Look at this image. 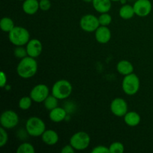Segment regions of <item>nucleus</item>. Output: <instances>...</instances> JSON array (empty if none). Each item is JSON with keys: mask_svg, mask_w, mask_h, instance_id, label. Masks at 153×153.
Returning <instances> with one entry per match:
<instances>
[{"mask_svg": "<svg viewBox=\"0 0 153 153\" xmlns=\"http://www.w3.org/2000/svg\"><path fill=\"white\" fill-rule=\"evenodd\" d=\"M0 123H1V127L6 128V129H10L18 125L19 116L14 111H4L1 115Z\"/></svg>", "mask_w": 153, "mask_h": 153, "instance_id": "8", "label": "nucleus"}, {"mask_svg": "<svg viewBox=\"0 0 153 153\" xmlns=\"http://www.w3.org/2000/svg\"><path fill=\"white\" fill-rule=\"evenodd\" d=\"M58 99H57L56 97H54L53 95H49L47 98L45 100V101L43 102L44 103V107L46 108V110L51 111L52 109H54L55 108L58 107Z\"/></svg>", "mask_w": 153, "mask_h": 153, "instance_id": "22", "label": "nucleus"}, {"mask_svg": "<svg viewBox=\"0 0 153 153\" xmlns=\"http://www.w3.org/2000/svg\"><path fill=\"white\" fill-rule=\"evenodd\" d=\"M25 131L31 137H40L46 131V124L38 117H31L26 121Z\"/></svg>", "mask_w": 153, "mask_h": 153, "instance_id": "4", "label": "nucleus"}, {"mask_svg": "<svg viewBox=\"0 0 153 153\" xmlns=\"http://www.w3.org/2000/svg\"><path fill=\"white\" fill-rule=\"evenodd\" d=\"M37 69L38 66L35 58L28 55L22 59H20V61L16 67V73L19 77L28 79L35 76Z\"/></svg>", "mask_w": 153, "mask_h": 153, "instance_id": "1", "label": "nucleus"}, {"mask_svg": "<svg viewBox=\"0 0 153 153\" xmlns=\"http://www.w3.org/2000/svg\"><path fill=\"white\" fill-rule=\"evenodd\" d=\"M124 122L130 127H135L140 123V116L136 111H128L123 117Z\"/></svg>", "mask_w": 153, "mask_h": 153, "instance_id": "18", "label": "nucleus"}, {"mask_svg": "<svg viewBox=\"0 0 153 153\" xmlns=\"http://www.w3.org/2000/svg\"><path fill=\"white\" fill-rule=\"evenodd\" d=\"M42 141L48 146H54L59 140V135L52 129H46L41 135Z\"/></svg>", "mask_w": 153, "mask_h": 153, "instance_id": "14", "label": "nucleus"}, {"mask_svg": "<svg viewBox=\"0 0 153 153\" xmlns=\"http://www.w3.org/2000/svg\"><path fill=\"white\" fill-rule=\"evenodd\" d=\"M82 1H85V2H92L93 0H82Z\"/></svg>", "mask_w": 153, "mask_h": 153, "instance_id": "33", "label": "nucleus"}, {"mask_svg": "<svg viewBox=\"0 0 153 153\" xmlns=\"http://www.w3.org/2000/svg\"><path fill=\"white\" fill-rule=\"evenodd\" d=\"M14 27V22L10 17H3L0 21V28L4 32L9 33Z\"/></svg>", "mask_w": 153, "mask_h": 153, "instance_id": "21", "label": "nucleus"}, {"mask_svg": "<svg viewBox=\"0 0 153 153\" xmlns=\"http://www.w3.org/2000/svg\"><path fill=\"white\" fill-rule=\"evenodd\" d=\"M117 70L120 74L125 76L133 73L134 66L130 61L127 60H122L117 64Z\"/></svg>", "mask_w": 153, "mask_h": 153, "instance_id": "19", "label": "nucleus"}, {"mask_svg": "<svg viewBox=\"0 0 153 153\" xmlns=\"http://www.w3.org/2000/svg\"><path fill=\"white\" fill-rule=\"evenodd\" d=\"M111 0H93L94 8L98 13H108L111 8Z\"/></svg>", "mask_w": 153, "mask_h": 153, "instance_id": "17", "label": "nucleus"}, {"mask_svg": "<svg viewBox=\"0 0 153 153\" xmlns=\"http://www.w3.org/2000/svg\"><path fill=\"white\" fill-rule=\"evenodd\" d=\"M119 15L122 19H130L135 15L133 5L128 4H123L122 7L120 8Z\"/></svg>", "mask_w": 153, "mask_h": 153, "instance_id": "20", "label": "nucleus"}, {"mask_svg": "<svg viewBox=\"0 0 153 153\" xmlns=\"http://www.w3.org/2000/svg\"><path fill=\"white\" fill-rule=\"evenodd\" d=\"M32 99L31 98V97H22V98H20V100H19V102H18V105L19 108L21 110L26 111L31 108V104H32Z\"/></svg>", "mask_w": 153, "mask_h": 153, "instance_id": "23", "label": "nucleus"}, {"mask_svg": "<svg viewBox=\"0 0 153 153\" xmlns=\"http://www.w3.org/2000/svg\"><path fill=\"white\" fill-rule=\"evenodd\" d=\"M73 86L69 81L61 79L55 82L52 88V94L59 100H66L71 95Z\"/></svg>", "mask_w": 153, "mask_h": 153, "instance_id": "3", "label": "nucleus"}, {"mask_svg": "<svg viewBox=\"0 0 153 153\" xmlns=\"http://www.w3.org/2000/svg\"><path fill=\"white\" fill-rule=\"evenodd\" d=\"M7 85V76L4 72L1 73V82H0V86L1 88H4Z\"/></svg>", "mask_w": 153, "mask_h": 153, "instance_id": "32", "label": "nucleus"}, {"mask_svg": "<svg viewBox=\"0 0 153 153\" xmlns=\"http://www.w3.org/2000/svg\"><path fill=\"white\" fill-rule=\"evenodd\" d=\"M76 149L72 146L71 144L66 145L61 149V152L62 153H74Z\"/></svg>", "mask_w": 153, "mask_h": 153, "instance_id": "31", "label": "nucleus"}, {"mask_svg": "<svg viewBox=\"0 0 153 153\" xmlns=\"http://www.w3.org/2000/svg\"><path fill=\"white\" fill-rule=\"evenodd\" d=\"M67 115V111L61 107H56L49 111V117L51 121L54 123H61L66 119Z\"/></svg>", "mask_w": 153, "mask_h": 153, "instance_id": "15", "label": "nucleus"}, {"mask_svg": "<svg viewBox=\"0 0 153 153\" xmlns=\"http://www.w3.org/2000/svg\"><path fill=\"white\" fill-rule=\"evenodd\" d=\"M92 153H109V147H107L103 145H100L94 147V149L91 151Z\"/></svg>", "mask_w": 153, "mask_h": 153, "instance_id": "30", "label": "nucleus"}, {"mask_svg": "<svg viewBox=\"0 0 153 153\" xmlns=\"http://www.w3.org/2000/svg\"><path fill=\"white\" fill-rule=\"evenodd\" d=\"M9 41L16 46L26 45L30 40V33L25 28L15 26L8 33Z\"/></svg>", "mask_w": 153, "mask_h": 153, "instance_id": "2", "label": "nucleus"}, {"mask_svg": "<svg viewBox=\"0 0 153 153\" xmlns=\"http://www.w3.org/2000/svg\"><path fill=\"white\" fill-rule=\"evenodd\" d=\"M110 108L111 111L114 116L123 117L128 112V104L124 99L118 97L112 100Z\"/></svg>", "mask_w": 153, "mask_h": 153, "instance_id": "10", "label": "nucleus"}, {"mask_svg": "<svg viewBox=\"0 0 153 153\" xmlns=\"http://www.w3.org/2000/svg\"><path fill=\"white\" fill-rule=\"evenodd\" d=\"M25 48L28 56L36 58L41 55L43 51V44L38 39H31L28 42Z\"/></svg>", "mask_w": 153, "mask_h": 153, "instance_id": "12", "label": "nucleus"}, {"mask_svg": "<svg viewBox=\"0 0 153 153\" xmlns=\"http://www.w3.org/2000/svg\"><path fill=\"white\" fill-rule=\"evenodd\" d=\"M49 96V89L47 85L44 84H39L35 85L30 92V97L33 102L40 103L43 102Z\"/></svg>", "mask_w": 153, "mask_h": 153, "instance_id": "9", "label": "nucleus"}, {"mask_svg": "<svg viewBox=\"0 0 153 153\" xmlns=\"http://www.w3.org/2000/svg\"><path fill=\"white\" fill-rule=\"evenodd\" d=\"M8 141V134L6 128L1 127L0 128V146L3 147Z\"/></svg>", "mask_w": 153, "mask_h": 153, "instance_id": "28", "label": "nucleus"}, {"mask_svg": "<svg viewBox=\"0 0 153 153\" xmlns=\"http://www.w3.org/2000/svg\"><path fill=\"white\" fill-rule=\"evenodd\" d=\"M16 152L17 153H34L35 149L34 146L30 143H22L18 146Z\"/></svg>", "mask_w": 153, "mask_h": 153, "instance_id": "24", "label": "nucleus"}, {"mask_svg": "<svg viewBox=\"0 0 153 153\" xmlns=\"http://www.w3.org/2000/svg\"><path fill=\"white\" fill-rule=\"evenodd\" d=\"M18 1H24V0H18Z\"/></svg>", "mask_w": 153, "mask_h": 153, "instance_id": "36", "label": "nucleus"}, {"mask_svg": "<svg viewBox=\"0 0 153 153\" xmlns=\"http://www.w3.org/2000/svg\"><path fill=\"white\" fill-rule=\"evenodd\" d=\"M120 2L122 3V4H126V0H120Z\"/></svg>", "mask_w": 153, "mask_h": 153, "instance_id": "34", "label": "nucleus"}, {"mask_svg": "<svg viewBox=\"0 0 153 153\" xmlns=\"http://www.w3.org/2000/svg\"><path fill=\"white\" fill-rule=\"evenodd\" d=\"M95 38L98 43L105 44L108 43L111 38V31L108 26L100 25L95 31Z\"/></svg>", "mask_w": 153, "mask_h": 153, "instance_id": "13", "label": "nucleus"}, {"mask_svg": "<svg viewBox=\"0 0 153 153\" xmlns=\"http://www.w3.org/2000/svg\"><path fill=\"white\" fill-rule=\"evenodd\" d=\"M140 86V79L136 74L132 73L124 76L122 82V89L126 95H135L139 91Z\"/></svg>", "mask_w": 153, "mask_h": 153, "instance_id": "5", "label": "nucleus"}, {"mask_svg": "<svg viewBox=\"0 0 153 153\" xmlns=\"http://www.w3.org/2000/svg\"><path fill=\"white\" fill-rule=\"evenodd\" d=\"M110 153H123L125 151L124 145L120 142H114L109 146Z\"/></svg>", "mask_w": 153, "mask_h": 153, "instance_id": "25", "label": "nucleus"}, {"mask_svg": "<svg viewBox=\"0 0 153 153\" xmlns=\"http://www.w3.org/2000/svg\"><path fill=\"white\" fill-rule=\"evenodd\" d=\"M80 27L86 32H95L100 26L99 18L94 14L84 15L80 19Z\"/></svg>", "mask_w": 153, "mask_h": 153, "instance_id": "7", "label": "nucleus"}, {"mask_svg": "<svg viewBox=\"0 0 153 153\" xmlns=\"http://www.w3.org/2000/svg\"><path fill=\"white\" fill-rule=\"evenodd\" d=\"M22 10L28 15H34L40 9L39 0H24L22 5Z\"/></svg>", "mask_w": 153, "mask_h": 153, "instance_id": "16", "label": "nucleus"}, {"mask_svg": "<svg viewBox=\"0 0 153 153\" xmlns=\"http://www.w3.org/2000/svg\"><path fill=\"white\" fill-rule=\"evenodd\" d=\"M135 15L140 17L149 16L152 9V4L149 0H136L133 4Z\"/></svg>", "mask_w": 153, "mask_h": 153, "instance_id": "11", "label": "nucleus"}, {"mask_svg": "<svg viewBox=\"0 0 153 153\" xmlns=\"http://www.w3.org/2000/svg\"><path fill=\"white\" fill-rule=\"evenodd\" d=\"M13 54H14V56L16 58H19V59H22L25 57L28 56L26 48H24L23 46H16V49H14Z\"/></svg>", "mask_w": 153, "mask_h": 153, "instance_id": "27", "label": "nucleus"}, {"mask_svg": "<svg viewBox=\"0 0 153 153\" xmlns=\"http://www.w3.org/2000/svg\"><path fill=\"white\" fill-rule=\"evenodd\" d=\"M112 1H120V0H111Z\"/></svg>", "mask_w": 153, "mask_h": 153, "instance_id": "35", "label": "nucleus"}, {"mask_svg": "<svg viewBox=\"0 0 153 153\" xmlns=\"http://www.w3.org/2000/svg\"><path fill=\"white\" fill-rule=\"evenodd\" d=\"M98 18L100 25H103V26H108L112 22V16L108 13H101V15Z\"/></svg>", "mask_w": 153, "mask_h": 153, "instance_id": "26", "label": "nucleus"}, {"mask_svg": "<svg viewBox=\"0 0 153 153\" xmlns=\"http://www.w3.org/2000/svg\"><path fill=\"white\" fill-rule=\"evenodd\" d=\"M70 144H71L76 150H85L88 149L91 144V137L85 131H78L70 137Z\"/></svg>", "mask_w": 153, "mask_h": 153, "instance_id": "6", "label": "nucleus"}, {"mask_svg": "<svg viewBox=\"0 0 153 153\" xmlns=\"http://www.w3.org/2000/svg\"><path fill=\"white\" fill-rule=\"evenodd\" d=\"M39 4H40V9L43 11H47L52 6L50 0H39Z\"/></svg>", "mask_w": 153, "mask_h": 153, "instance_id": "29", "label": "nucleus"}]
</instances>
